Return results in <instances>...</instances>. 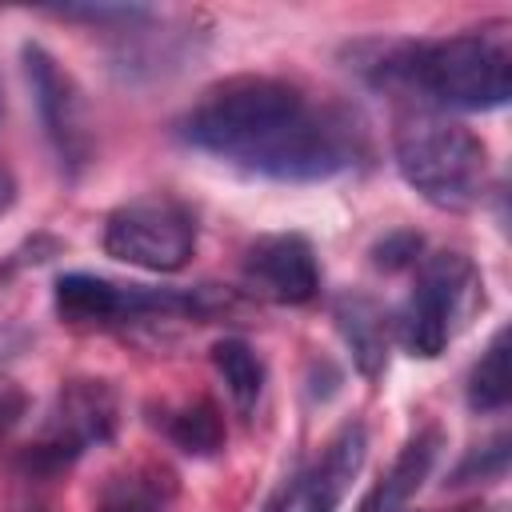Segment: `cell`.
I'll return each instance as SVG.
<instances>
[{
  "mask_svg": "<svg viewBox=\"0 0 512 512\" xmlns=\"http://www.w3.org/2000/svg\"><path fill=\"white\" fill-rule=\"evenodd\" d=\"M288 500H292V484H284V488H280V492H276L260 512H288Z\"/></svg>",
  "mask_w": 512,
  "mask_h": 512,
  "instance_id": "cell-22",
  "label": "cell"
},
{
  "mask_svg": "<svg viewBox=\"0 0 512 512\" xmlns=\"http://www.w3.org/2000/svg\"><path fill=\"white\" fill-rule=\"evenodd\" d=\"M420 252H424L420 232L396 228V232H388L384 240H376V244H372V264H376V268H384V272H400V268L420 264Z\"/></svg>",
  "mask_w": 512,
  "mask_h": 512,
  "instance_id": "cell-18",
  "label": "cell"
},
{
  "mask_svg": "<svg viewBox=\"0 0 512 512\" xmlns=\"http://www.w3.org/2000/svg\"><path fill=\"white\" fill-rule=\"evenodd\" d=\"M480 272L464 252H432L420 256L416 288L408 292L404 308L396 312L392 328L408 356L436 360L452 336L468 324L476 304H484Z\"/></svg>",
  "mask_w": 512,
  "mask_h": 512,
  "instance_id": "cell-5",
  "label": "cell"
},
{
  "mask_svg": "<svg viewBox=\"0 0 512 512\" xmlns=\"http://www.w3.org/2000/svg\"><path fill=\"white\" fill-rule=\"evenodd\" d=\"M468 408L472 412H504L512 400V376H508V328H500L488 348L480 352V360L468 372Z\"/></svg>",
  "mask_w": 512,
  "mask_h": 512,
  "instance_id": "cell-14",
  "label": "cell"
},
{
  "mask_svg": "<svg viewBox=\"0 0 512 512\" xmlns=\"http://www.w3.org/2000/svg\"><path fill=\"white\" fill-rule=\"evenodd\" d=\"M364 456H368V436L360 424H344L324 456L316 460L312 472L296 476L292 480V500H288V512H336L352 488V480L360 476L364 468Z\"/></svg>",
  "mask_w": 512,
  "mask_h": 512,
  "instance_id": "cell-10",
  "label": "cell"
},
{
  "mask_svg": "<svg viewBox=\"0 0 512 512\" xmlns=\"http://www.w3.org/2000/svg\"><path fill=\"white\" fill-rule=\"evenodd\" d=\"M504 468H508V440L500 436V440L484 444L480 452H472V456L456 468L452 484H468V480H496V476H504Z\"/></svg>",
  "mask_w": 512,
  "mask_h": 512,
  "instance_id": "cell-19",
  "label": "cell"
},
{
  "mask_svg": "<svg viewBox=\"0 0 512 512\" xmlns=\"http://www.w3.org/2000/svg\"><path fill=\"white\" fill-rule=\"evenodd\" d=\"M240 280L252 296L268 304H312L320 296V260L308 236L300 232H268L256 236L244 252Z\"/></svg>",
  "mask_w": 512,
  "mask_h": 512,
  "instance_id": "cell-9",
  "label": "cell"
},
{
  "mask_svg": "<svg viewBox=\"0 0 512 512\" xmlns=\"http://www.w3.org/2000/svg\"><path fill=\"white\" fill-rule=\"evenodd\" d=\"M176 136L240 172L280 184H320L368 156L364 124L336 104H312L280 76H232L212 84Z\"/></svg>",
  "mask_w": 512,
  "mask_h": 512,
  "instance_id": "cell-1",
  "label": "cell"
},
{
  "mask_svg": "<svg viewBox=\"0 0 512 512\" xmlns=\"http://www.w3.org/2000/svg\"><path fill=\"white\" fill-rule=\"evenodd\" d=\"M440 448H444V436L440 428H420L404 448L400 456L392 460V468L364 492V500L356 504V512H408L412 496L424 488V480L432 476L436 460H440Z\"/></svg>",
  "mask_w": 512,
  "mask_h": 512,
  "instance_id": "cell-12",
  "label": "cell"
},
{
  "mask_svg": "<svg viewBox=\"0 0 512 512\" xmlns=\"http://www.w3.org/2000/svg\"><path fill=\"white\" fill-rule=\"evenodd\" d=\"M120 424V400L108 380L76 376L68 380L52 408L48 420L40 424V436L20 452V468L28 476H56L72 468L88 448H100L116 436Z\"/></svg>",
  "mask_w": 512,
  "mask_h": 512,
  "instance_id": "cell-6",
  "label": "cell"
},
{
  "mask_svg": "<svg viewBox=\"0 0 512 512\" xmlns=\"http://www.w3.org/2000/svg\"><path fill=\"white\" fill-rule=\"evenodd\" d=\"M212 368L224 380V392L240 416H252L264 396V360L240 336H224L212 344Z\"/></svg>",
  "mask_w": 512,
  "mask_h": 512,
  "instance_id": "cell-13",
  "label": "cell"
},
{
  "mask_svg": "<svg viewBox=\"0 0 512 512\" xmlns=\"http://www.w3.org/2000/svg\"><path fill=\"white\" fill-rule=\"evenodd\" d=\"M60 20H84L96 28H120V32H136V24L156 20L152 8L144 4H64V8H48Z\"/></svg>",
  "mask_w": 512,
  "mask_h": 512,
  "instance_id": "cell-17",
  "label": "cell"
},
{
  "mask_svg": "<svg viewBox=\"0 0 512 512\" xmlns=\"http://www.w3.org/2000/svg\"><path fill=\"white\" fill-rule=\"evenodd\" d=\"M452 512H500V508H488V504H468V508H452Z\"/></svg>",
  "mask_w": 512,
  "mask_h": 512,
  "instance_id": "cell-23",
  "label": "cell"
},
{
  "mask_svg": "<svg viewBox=\"0 0 512 512\" xmlns=\"http://www.w3.org/2000/svg\"><path fill=\"white\" fill-rule=\"evenodd\" d=\"M216 296L208 288H148V284H116L92 272H68L52 288V308L64 324L84 332L128 328L144 320H176V316H212Z\"/></svg>",
  "mask_w": 512,
  "mask_h": 512,
  "instance_id": "cell-4",
  "label": "cell"
},
{
  "mask_svg": "<svg viewBox=\"0 0 512 512\" xmlns=\"http://www.w3.org/2000/svg\"><path fill=\"white\" fill-rule=\"evenodd\" d=\"M332 320L352 352V364L364 380H380L388 372V348H392V316L364 292H344L332 304Z\"/></svg>",
  "mask_w": 512,
  "mask_h": 512,
  "instance_id": "cell-11",
  "label": "cell"
},
{
  "mask_svg": "<svg viewBox=\"0 0 512 512\" xmlns=\"http://www.w3.org/2000/svg\"><path fill=\"white\" fill-rule=\"evenodd\" d=\"M392 160L404 184L440 212H468L488 192L484 140L440 112H408L392 132Z\"/></svg>",
  "mask_w": 512,
  "mask_h": 512,
  "instance_id": "cell-3",
  "label": "cell"
},
{
  "mask_svg": "<svg viewBox=\"0 0 512 512\" xmlns=\"http://www.w3.org/2000/svg\"><path fill=\"white\" fill-rule=\"evenodd\" d=\"M368 80L436 108L492 112L512 100V48L504 32L488 28L428 44H384L376 60H368Z\"/></svg>",
  "mask_w": 512,
  "mask_h": 512,
  "instance_id": "cell-2",
  "label": "cell"
},
{
  "mask_svg": "<svg viewBox=\"0 0 512 512\" xmlns=\"http://www.w3.org/2000/svg\"><path fill=\"white\" fill-rule=\"evenodd\" d=\"M32 512H40V508H32Z\"/></svg>",
  "mask_w": 512,
  "mask_h": 512,
  "instance_id": "cell-24",
  "label": "cell"
},
{
  "mask_svg": "<svg viewBox=\"0 0 512 512\" xmlns=\"http://www.w3.org/2000/svg\"><path fill=\"white\" fill-rule=\"evenodd\" d=\"M168 500H172V488L160 484V476L128 472L104 488L96 512H168Z\"/></svg>",
  "mask_w": 512,
  "mask_h": 512,
  "instance_id": "cell-16",
  "label": "cell"
},
{
  "mask_svg": "<svg viewBox=\"0 0 512 512\" xmlns=\"http://www.w3.org/2000/svg\"><path fill=\"white\" fill-rule=\"evenodd\" d=\"M104 252L144 272H180L196 252V216L172 196H140L108 212Z\"/></svg>",
  "mask_w": 512,
  "mask_h": 512,
  "instance_id": "cell-7",
  "label": "cell"
},
{
  "mask_svg": "<svg viewBox=\"0 0 512 512\" xmlns=\"http://www.w3.org/2000/svg\"><path fill=\"white\" fill-rule=\"evenodd\" d=\"M12 204H16V180H12V172L0 164V216H4Z\"/></svg>",
  "mask_w": 512,
  "mask_h": 512,
  "instance_id": "cell-21",
  "label": "cell"
},
{
  "mask_svg": "<svg viewBox=\"0 0 512 512\" xmlns=\"http://www.w3.org/2000/svg\"><path fill=\"white\" fill-rule=\"evenodd\" d=\"M164 432H168V440H172L180 452H188V456H196V460L216 456V452L224 448V440H228L224 416H220V408L208 404V400H196V404L176 408V412L168 416Z\"/></svg>",
  "mask_w": 512,
  "mask_h": 512,
  "instance_id": "cell-15",
  "label": "cell"
},
{
  "mask_svg": "<svg viewBox=\"0 0 512 512\" xmlns=\"http://www.w3.org/2000/svg\"><path fill=\"white\" fill-rule=\"evenodd\" d=\"M20 60H24V80L32 88V104H36L40 128H44L60 168L68 176H80L88 168V160H92V124H88V104H84L80 84L40 44H24Z\"/></svg>",
  "mask_w": 512,
  "mask_h": 512,
  "instance_id": "cell-8",
  "label": "cell"
},
{
  "mask_svg": "<svg viewBox=\"0 0 512 512\" xmlns=\"http://www.w3.org/2000/svg\"><path fill=\"white\" fill-rule=\"evenodd\" d=\"M24 408H28L24 392H20V388H16V380L0 368V436H4L8 428H16V424H20Z\"/></svg>",
  "mask_w": 512,
  "mask_h": 512,
  "instance_id": "cell-20",
  "label": "cell"
}]
</instances>
